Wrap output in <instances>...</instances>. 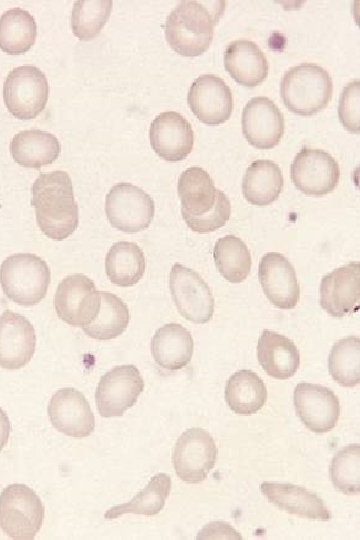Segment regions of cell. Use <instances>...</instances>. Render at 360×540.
I'll list each match as a JSON object with an SVG mask.
<instances>
[{
	"label": "cell",
	"mask_w": 360,
	"mask_h": 540,
	"mask_svg": "<svg viewBox=\"0 0 360 540\" xmlns=\"http://www.w3.org/2000/svg\"><path fill=\"white\" fill-rule=\"evenodd\" d=\"M31 205L38 227L53 240L66 239L79 224L72 181L65 171L41 173L32 185Z\"/></svg>",
	"instance_id": "6da1fadb"
},
{
	"label": "cell",
	"mask_w": 360,
	"mask_h": 540,
	"mask_svg": "<svg viewBox=\"0 0 360 540\" xmlns=\"http://www.w3.org/2000/svg\"><path fill=\"white\" fill-rule=\"evenodd\" d=\"M217 13L198 1H181L167 16L164 32L169 46L185 57L203 54L214 36Z\"/></svg>",
	"instance_id": "7a4b0ae2"
},
{
	"label": "cell",
	"mask_w": 360,
	"mask_h": 540,
	"mask_svg": "<svg viewBox=\"0 0 360 540\" xmlns=\"http://www.w3.org/2000/svg\"><path fill=\"white\" fill-rule=\"evenodd\" d=\"M280 94L288 110L297 115L312 116L326 108L331 100L332 78L323 67L302 63L285 72Z\"/></svg>",
	"instance_id": "3957f363"
},
{
	"label": "cell",
	"mask_w": 360,
	"mask_h": 540,
	"mask_svg": "<svg viewBox=\"0 0 360 540\" xmlns=\"http://www.w3.org/2000/svg\"><path fill=\"white\" fill-rule=\"evenodd\" d=\"M50 281L47 263L32 253L13 254L0 266V285L4 294L22 306L38 304L46 296Z\"/></svg>",
	"instance_id": "277c9868"
},
{
	"label": "cell",
	"mask_w": 360,
	"mask_h": 540,
	"mask_svg": "<svg viewBox=\"0 0 360 540\" xmlns=\"http://www.w3.org/2000/svg\"><path fill=\"white\" fill-rule=\"evenodd\" d=\"M44 514L41 499L24 484H11L0 493V529L11 539H34Z\"/></svg>",
	"instance_id": "5b68a950"
},
{
	"label": "cell",
	"mask_w": 360,
	"mask_h": 540,
	"mask_svg": "<svg viewBox=\"0 0 360 540\" xmlns=\"http://www.w3.org/2000/svg\"><path fill=\"white\" fill-rule=\"evenodd\" d=\"M49 85L45 74L37 67L23 65L11 70L3 84V100L16 118H36L45 108Z\"/></svg>",
	"instance_id": "8992f818"
},
{
	"label": "cell",
	"mask_w": 360,
	"mask_h": 540,
	"mask_svg": "<svg viewBox=\"0 0 360 540\" xmlns=\"http://www.w3.org/2000/svg\"><path fill=\"white\" fill-rule=\"evenodd\" d=\"M105 212L112 227L136 233L152 222L154 201L144 190L127 182L115 184L107 193Z\"/></svg>",
	"instance_id": "52a82bcc"
},
{
	"label": "cell",
	"mask_w": 360,
	"mask_h": 540,
	"mask_svg": "<svg viewBox=\"0 0 360 540\" xmlns=\"http://www.w3.org/2000/svg\"><path fill=\"white\" fill-rule=\"evenodd\" d=\"M216 459L217 447L213 437L199 427L190 428L180 435L172 455L177 476L189 484L204 481Z\"/></svg>",
	"instance_id": "ba28073f"
},
{
	"label": "cell",
	"mask_w": 360,
	"mask_h": 540,
	"mask_svg": "<svg viewBox=\"0 0 360 540\" xmlns=\"http://www.w3.org/2000/svg\"><path fill=\"white\" fill-rule=\"evenodd\" d=\"M100 303V291L90 278L80 273L62 279L54 296L57 316L75 327L90 324L98 314Z\"/></svg>",
	"instance_id": "9c48e42d"
},
{
	"label": "cell",
	"mask_w": 360,
	"mask_h": 540,
	"mask_svg": "<svg viewBox=\"0 0 360 540\" xmlns=\"http://www.w3.org/2000/svg\"><path fill=\"white\" fill-rule=\"evenodd\" d=\"M169 288L178 312L188 321L204 324L214 313V297L203 278L179 263L172 266Z\"/></svg>",
	"instance_id": "30bf717a"
},
{
	"label": "cell",
	"mask_w": 360,
	"mask_h": 540,
	"mask_svg": "<svg viewBox=\"0 0 360 540\" xmlns=\"http://www.w3.org/2000/svg\"><path fill=\"white\" fill-rule=\"evenodd\" d=\"M143 390L144 380L136 366H115L98 383L95 401L99 414L106 418L123 415Z\"/></svg>",
	"instance_id": "8fae6325"
},
{
	"label": "cell",
	"mask_w": 360,
	"mask_h": 540,
	"mask_svg": "<svg viewBox=\"0 0 360 540\" xmlns=\"http://www.w3.org/2000/svg\"><path fill=\"white\" fill-rule=\"evenodd\" d=\"M290 174L299 191L319 197L336 188L340 179V168L337 161L326 151L304 147L296 154Z\"/></svg>",
	"instance_id": "7c38bea8"
},
{
	"label": "cell",
	"mask_w": 360,
	"mask_h": 540,
	"mask_svg": "<svg viewBox=\"0 0 360 540\" xmlns=\"http://www.w3.org/2000/svg\"><path fill=\"white\" fill-rule=\"evenodd\" d=\"M293 401L298 417L309 430L326 433L336 426L340 416V403L328 387L299 383L294 389Z\"/></svg>",
	"instance_id": "4fadbf2b"
},
{
	"label": "cell",
	"mask_w": 360,
	"mask_h": 540,
	"mask_svg": "<svg viewBox=\"0 0 360 540\" xmlns=\"http://www.w3.org/2000/svg\"><path fill=\"white\" fill-rule=\"evenodd\" d=\"M187 102L193 114L207 125L226 122L234 106L229 86L214 74H203L194 80Z\"/></svg>",
	"instance_id": "5bb4252c"
},
{
	"label": "cell",
	"mask_w": 360,
	"mask_h": 540,
	"mask_svg": "<svg viewBox=\"0 0 360 540\" xmlns=\"http://www.w3.org/2000/svg\"><path fill=\"white\" fill-rule=\"evenodd\" d=\"M49 419L59 432L74 438L89 436L95 429V418L85 396L72 387L56 391L48 404Z\"/></svg>",
	"instance_id": "9a60e30c"
},
{
	"label": "cell",
	"mask_w": 360,
	"mask_h": 540,
	"mask_svg": "<svg viewBox=\"0 0 360 540\" xmlns=\"http://www.w3.org/2000/svg\"><path fill=\"white\" fill-rule=\"evenodd\" d=\"M241 123L244 137L257 149H272L284 134V116L268 97L250 99L243 109Z\"/></svg>",
	"instance_id": "2e32d148"
},
{
	"label": "cell",
	"mask_w": 360,
	"mask_h": 540,
	"mask_svg": "<svg viewBox=\"0 0 360 540\" xmlns=\"http://www.w3.org/2000/svg\"><path fill=\"white\" fill-rule=\"evenodd\" d=\"M258 278L268 300L277 308L293 309L300 298L294 267L278 252L266 253L259 262Z\"/></svg>",
	"instance_id": "e0dca14e"
},
{
	"label": "cell",
	"mask_w": 360,
	"mask_h": 540,
	"mask_svg": "<svg viewBox=\"0 0 360 540\" xmlns=\"http://www.w3.org/2000/svg\"><path fill=\"white\" fill-rule=\"evenodd\" d=\"M149 137L154 152L169 162L185 159L194 145L191 124L175 111L157 115L151 123Z\"/></svg>",
	"instance_id": "ac0fdd59"
},
{
	"label": "cell",
	"mask_w": 360,
	"mask_h": 540,
	"mask_svg": "<svg viewBox=\"0 0 360 540\" xmlns=\"http://www.w3.org/2000/svg\"><path fill=\"white\" fill-rule=\"evenodd\" d=\"M320 305L329 315L342 318L359 309V263L354 261L323 276Z\"/></svg>",
	"instance_id": "d6986e66"
},
{
	"label": "cell",
	"mask_w": 360,
	"mask_h": 540,
	"mask_svg": "<svg viewBox=\"0 0 360 540\" xmlns=\"http://www.w3.org/2000/svg\"><path fill=\"white\" fill-rule=\"evenodd\" d=\"M36 334L23 315L6 310L0 316V367L20 369L34 355Z\"/></svg>",
	"instance_id": "ffe728a7"
},
{
	"label": "cell",
	"mask_w": 360,
	"mask_h": 540,
	"mask_svg": "<svg viewBox=\"0 0 360 540\" xmlns=\"http://www.w3.org/2000/svg\"><path fill=\"white\" fill-rule=\"evenodd\" d=\"M262 494L279 509L300 517L328 521L331 513L315 493L291 483L263 482Z\"/></svg>",
	"instance_id": "44dd1931"
},
{
	"label": "cell",
	"mask_w": 360,
	"mask_h": 540,
	"mask_svg": "<svg viewBox=\"0 0 360 540\" xmlns=\"http://www.w3.org/2000/svg\"><path fill=\"white\" fill-rule=\"evenodd\" d=\"M224 66L229 75L245 87L258 86L267 78L269 71L265 54L255 42L246 39L227 45Z\"/></svg>",
	"instance_id": "7402d4cb"
},
{
	"label": "cell",
	"mask_w": 360,
	"mask_h": 540,
	"mask_svg": "<svg viewBox=\"0 0 360 540\" xmlns=\"http://www.w3.org/2000/svg\"><path fill=\"white\" fill-rule=\"evenodd\" d=\"M258 361L269 376L285 380L300 366V353L294 342L275 331H262L257 344Z\"/></svg>",
	"instance_id": "603a6c76"
},
{
	"label": "cell",
	"mask_w": 360,
	"mask_h": 540,
	"mask_svg": "<svg viewBox=\"0 0 360 540\" xmlns=\"http://www.w3.org/2000/svg\"><path fill=\"white\" fill-rule=\"evenodd\" d=\"M194 342L191 333L178 323H168L156 330L151 353L158 366L169 371L184 368L191 361Z\"/></svg>",
	"instance_id": "cb8c5ba5"
},
{
	"label": "cell",
	"mask_w": 360,
	"mask_h": 540,
	"mask_svg": "<svg viewBox=\"0 0 360 540\" xmlns=\"http://www.w3.org/2000/svg\"><path fill=\"white\" fill-rule=\"evenodd\" d=\"M10 152L19 165L38 169L56 161L61 145L53 134L40 129H30L20 131L13 137Z\"/></svg>",
	"instance_id": "d4e9b609"
},
{
	"label": "cell",
	"mask_w": 360,
	"mask_h": 540,
	"mask_svg": "<svg viewBox=\"0 0 360 540\" xmlns=\"http://www.w3.org/2000/svg\"><path fill=\"white\" fill-rule=\"evenodd\" d=\"M284 178L280 167L271 160L253 161L243 177L244 198L256 206H267L280 195Z\"/></svg>",
	"instance_id": "484cf974"
},
{
	"label": "cell",
	"mask_w": 360,
	"mask_h": 540,
	"mask_svg": "<svg viewBox=\"0 0 360 540\" xmlns=\"http://www.w3.org/2000/svg\"><path fill=\"white\" fill-rule=\"evenodd\" d=\"M181 214L200 216L212 209L217 189L211 176L198 166L187 168L178 179Z\"/></svg>",
	"instance_id": "4316f807"
},
{
	"label": "cell",
	"mask_w": 360,
	"mask_h": 540,
	"mask_svg": "<svg viewBox=\"0 0 360 540\" xmlns=\"http://www.w3.org/2000/svg\"><path fill=\"white\" fill-rule=\"evenodd\" d=\"M225 400L236 414L251 415L264 406L267 389L255 372L242 369L229 377L225 387Z\"/></svg>",
	"instance_id": "83f0119b"
},
{
	"label": "cell",
	"mask_w": 360,
	"mask_h": 540,
	"mask_svg": "<svg viewBox=\"0 0 360 540\" xmlns=\"http://www.w3.org/2000/svg\"><path fill=\"white\" fill-rule=\"evenodd\" d=\"M145 256L134 242L114 243L105 258V272L109 280L120 287H130L140 281L145 272Z\"/></svg>",
	"instance_id": "f1b7e54d"
},
{
	"label": "cell",
	"mask_w": 360,
	"mask_h": 540,
	"mask_svg": "<svg viewBox=\"0 0 360 540\" xmlns=\"http://www.w3.org/2000/svg\"><path fill=\"white\" fill-rule=\"evenodd\" d=\"M37 25L26 10L15 7L0 16V49L10 55L27 52L35 43Z\"/></svg>",
	"instance_id": "f546056e"
},
{
	"label": "cell",
	"mask_w": 360,
	"mask_h": 540,
	"mask_svg": "<svg viewBox=\"0 0 360 540\" xmlns=\"http://www.w3.org/2000/svg\"><path fill=\"white\" fill-rule=\"evenodd\" d=\"M100 297L97 316L82 329L93 339L111 340L126 330L130 321L129 309L123 300L113 293L100 291Z\"/></svg>",
	"instance_id": "4dcf8cb0"
},
{
	"label": "cell",
	"mask_w": 360,
	"mask_h": 540,
	"mask_svg": "<svg viewBox=\"0 0 360 540\" xmlns=\"http://www.w3.org/2000/svg\"><path fill=\"white\" fill-rule=\"evenodd\" d=\"M171 486L169 475L157 473L131 501L111 507L106 511L104 517L106 519H115L127 513L146 516L156 515L163 509Z\"/></svg>",
	"instance_id": "1f68e13d"
},
{
	"label": "cell",
	"mask_w": 360,
	"mask_h": 540,
	"mask_svg": "<svg viewBox=\"0 0 360 540\" xmlns=\"http://www.w3.org/2000/svg\"><path fill=\"white\" fill-rule=\"evenodd\" d=\"M213 257L220 274L231 283H241L249 275L252 259L246 244L235 235L219 238Z\"/></svg>",
	"instance_id": "d6a6232c"
},
{
	"label": "cell",
	"mask_w": 360,
	"mask_h": 540,
	"mask_svg": "<svg viewBox=\"0 0 360 540\" xmlns=\"http://www.w3.org/2000/svg\"><path fill=\"white\" fill-rule=\"evenodd\" d=\"M331 377L343 387H355L360 382V339L348 336L337 341L328 357Z\"/></svg>",
	"instance_id": "836d02e7"
},
{
	"label": "cell",
	"mask_w": 360,
	"mask_h": 540,
	"mask_svg": "<svg viewBox=\"0 0 360 540\" xmlns=\"http://www.w3.org/2000/svg\"><path fill=\"white\" fill-rule=\"evenodd\" d=\"M112 1H75L71 14L73 34L82 41L95 38L110 17Z\"/></svg>",
	"instance_id": "e575fe53"
},
{
	"label": "cell",
	"mask_w": 360,
	"mask_h": 540,
	"mask_svg": "<svg viewBox=\"0 0 360 540\" xmlns=\"http://www.w3.org/2000/svg\"><path fill=\"white\" fill-rule=\"evenodd\" d=\"M330 478L334 487L347 495L360 492V446L349 444L340 449L330 465Z\"/></svg>",
	"instance_id": "d590c367"
},
{
	"label": "cell",
	"mask_w": 360,
	"mask_h": 540,
	"mask_svg": "<svg viewBox=\"0 0 360 540\" xmlns=\"http://www.w3.org/2000/svg\"><path fill=\"white\" fill-rule=\"evenodd\" d=\"M231 204L227 195L217 189V197L214 206L207 213L200 216L182 214L186 225L198 233L213 232L223 227L230 218Z\"/></svg>",
	"instance_id": "8d00e7d4"
},
{
	"label": "cell",
	"mask_w": 360,
	"mask_h": 540,
	"mask_svg": "<svg viewBox=\"0 0 360 540\" xmlns=\"http://www.w3.org/2000/svg\"><path fill=\"white\" fill-rule=\"evenodd\" d=\"M360 91L359 80L349 82L339 99L338 116L342 125L350 132H359Z\"/></svg>",
	"instance_id": "74e56055"
},
{
	"label": "cell",
	"mask_w": 360,
	"mask_h": 540,
	"mask_svg": "<svg viewBox=\"0 0 360 540\" xmlns=\"http://www.w3.org/2000/svg\"><path fill=\"white\" fill-rule=\"evenodd\" d=\"M197 539H242V537L228 523L216 521L207 524L198 533Z\"/></svg>",
	"instance_id": "f35d334b"
},
{
	"label": "cell",
	"mask_w": 360,
	"mask_h": 540,
	"mask_svg": "<svg viewBox=\"0 0 360 540\" xmlns=\"http://www.w3.org/2000/svg\"><path fill=\"white\" fill-rule=\"evenodd\" d=\"M11 431L9 418L5 411L0 408V452L8 442Z\"/></svg>",
	"instance_id": "ab89813d"
}]
</instances>
